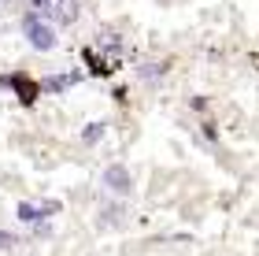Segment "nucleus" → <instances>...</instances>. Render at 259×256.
Masks as SVG:
<instances>
[{
  "label": "nucleus",
  "instance_id": "nucleus-1",
  "mask_svg": "<svg viewBox=\"0 0 259 256\" xmlns=\"http://www.w3.org/2000/svg\"><path fill=\"white\" fill-rule=\"evenodd\" d=\"M19 26H22V38L30 41L33 52H52L56 41H60V38H56V26L45 19V11H33V8H30L26 15H22Z\"/></svg>",
  "mask_w": 259,
  "mask_h": 256
},
{
  "label": "nucleus",
  "instance_id": "nucleus-2",
  "mask_svg": "<svg viewBox=\"0 0 259 256\" xmlns=\"http://www.w3.org/2000/svg\"><path fill=\"white\" fill-rule=\"evenodd\" d=\"M0 86H4V89H11V93H15V97H19V104H22V108H33V100H37V97H41V86H37V82H33V78H30V75H22V71H15V75H0Z\"/></svg>",
  "mask_w": 259,
  "mask_h": 256
},
{
  "label": "nucleus",
  "instance_id": "nucleus-3",
  "mask_svg": "<svg viewBox=\"0 0 259 256\" xmlns=\"http://www.w3.org/2000/svg\"><path fill=\"white\" fill-rule=\"evenodd\" d=\"M104 190H111L119 197H130V190H134V174H130L122 164H111L108 171H104Z\"/></svg>",
  "mask_w": 259,
  "mask_h": 256
},
{
  "label": "nucleus",
  "instance_id": "nucleus-4",
  "mask_svg": "<svg viewBox=\"0 0 259 256\" xmlns=\"http://www.w3.org/2000/svg\"><path fill=\"white\" fill-rule=\"evenodd\" d=\"M52 26H74V22H78V15H81V4H78V0H52Z\"/></svg>",
  "mask_w": 259,
  "mask_h": 256
},
{
  "label": "nucleus",
  "instance_id": "nucleus-5",
  "mask_svg": "<svg viewBox=\"0 0 259 256\" xmlns=\"http://www.w3.org/2000/svg\"><path fill=\"white\" fill-rule=\"evenodd\" d=\"M81 82V71H63V75H49V78H41V93H67V89H74Z\"/></svg>",
  "mask_w": 259,
  "mask_h": 256
},
{
  "label": "nucleus",
  "instance_id": "nucleus-6",
  "mask_svg": "<svg viewBox=\"0 0 259 256\" xmlns=\"http://www.w3.org/2000/svg\"><path fill=\"white\" fill-rule=\"evenodd\" d=\"M104 134H108V123H89L85 130H81V145H100Z\"/></svg>",
  "mask_w": 259,
  "mask_h": 256
},
{
  "label": "nucleus",
  "instance_id": "nucleus-7",
  "mask_svg": "<svg viewBox=\"0 0 259 256\" xmlns=\"http://www.w3.org/2000/svg\"><path fill=\"white\" fill-rule=\"evenodd\" d=\"M15 215H19V223H37V219H41V212H37V204H19L15 208Z\"/></svg>",
  "mask_w": 259,
  "mask_h": 256
},
{
  "label": "nucleus",
  "instance_id": "nucleus-8",
  "mask_svg": "<svg viewBox=\"0 0 259 256\" xmlns=\"http://www.w3.org/2000/svg\"><path fill=\"white\" fill-rule=\"evenodd\" d=\"M137 75L145 78V82H152V78H159V75H163V63H141V67H137Z\"/></svg>",
  "mask_w": 259,
  "mask_h": 256
},
{
  "label": "nucleus",
  "instance_id": "nucleus-9",
  "mask_svg": "<svg viewBox=\"0 0 259 256\" xmlns=\"http://www.w3.org/2000/svg\"><path fill=\"white\" fill-rule=\"evenodd\" d=\"M60 201H45V204H37V212H41V219H49V215H56V212H60Z\"/></svg>",
  "mask_w": 259,
  "mask_h": 256
},
{
  "label": "nucleus",
  "instance_id": "nucleus-10",
  "mask_svg": "<svg viewBox=\"0 0 259 256\" xmlns=\"http://www.w3.org/2000/svg\"><path fill=\"white\" fill-rule=\"evenodd\" d=\"M15 234H11V230H0V252H4V249H15Z\"/></svg>",
  "mask_w": 259,
  "mask_h": 256
},
{
  "label": "nucleus",
  "instance_id": "nucleus-11",
  "mask_svg": "<svg viewBox=\"0 0 259 256\" xmlns=\"http://www.w3.org/2000/svg\"><path fill=\"white\" fill-rule=\"evenodd\" d=\"M49 4H52V0H30V8H33V11H49Z\"/></svg>",
  "mask_w": 259,
  "mask_h": 256
}]
</instances>
